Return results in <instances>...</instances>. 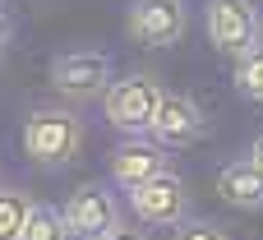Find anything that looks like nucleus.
Returning <instances> with one entry per match:
<instances>
[{"instance_id": "1", "label": "nucleus", "mask_w": 263, "mask_h": 240, "mask_svg": "<svg viewBox=\"0 0 263 240\" xmlns=\"http://www.w3.org/2000/svg\"><path fill=\"white\" fill-rule=\"evenodd\" d=\"M18 143H23V157L32 167L60 171L83 153V120L74 111H65V106H42V111H32L23 120Z\"/></svg>"}, {"instance_id": "2", "label": "nucleus", "mask_w": 263, "mask_h": 240, "mask_svg": "<svg viewBox=\"0 0 263 240\" xmlns=\"http://www.w3.org/2000/svg\"><path fill=\"white\" fill-rule=\"evenodd\" d=\"M162 83H157V74H148V69H134V74H125V79H116L111 88H106V120L120 130V134H148L153 130V116L162 111Z\"/></svg>"}, {"instance_id": "3", "label": "nucleus", "mask_w": 263, "mask_h": 240, "mask_svg": "<svg viewBox=\"0 0 263 240\" xmlns=\"http://www.w3.org/2000/svg\"><path fill=\"white\" fill-rule=\"evenodd\" d=\"M203 23H208V42L231 60H245L250 51L263 46V19L254 0H208Z\"/></svg>"}, {"instance_id": "4", "label": "nucleus", "mask_w": 263, "mask_h": 240, "mask_svg": "<svg viewBox=\"0 0 263 240\" xmlns=\"http://www.w3.org/2000/svg\"><path fill=\"white\" fill-rule=\"evenodd\" d=\"M111 56L106 51H60L51 56V88L65 102H92L111 88Z\"/></svg>"}, {"instance_id": "5", "label": "nucleus", "mask_w": 263, "mask_h": 240, "mask_svg": "<svg viewBox=\"0 0 263 240\" xmlns=\"http://www.w3.org/2000/svg\"><path fill=\"white\" fill-rule=\"evenodd\" d=\"M185 23H190V9L185 0H134L129 14H125V32L134 46H176L185 37Z\"/></svg>"}, {"instance_id": "6", "label": "nucleus", "mask_w": 263, "mask_h": 240, "mask_svg": "<svg viewBox=\"0 0 263 240\" xmlns=\"http://www.w3.org/2000/svg\"><path fill=\"white\" fill-rule=\"evenodd\" d=\"M129 208L143 227H180L190 213V190L176 171H162V176L129 190Z\"/></svg>"}, {"instance_id": "7", "label": "nucleus", "mask_w": 263, "mask_h": 240, "mask_svg": "<svg viewBox=\"0 0 263 240\" xmlns=\"http://www.w3.org/2000/svg\"><path fill=\"white\" fill-rule=\"evenodd\" d=\"M65 222H69L74 240H106L120 227V204H116V194H111L102 180H88V185H79V190L69 194Z\"/></svg>"}, {"instance_id": "8", "label": "nucleus", "mask_w": 263, "mask_h": 240, "mask_svg": "<svg viewBox=\"0 0 263 240\" xmlns=\"http://www.w3.org/2000/svg\"><path fill=\"white\" fill-rule=\"evenodd\" d=\"M166 157H171L166 143H157L153 134H125V139L111 148V180H116L120 190H134V185H143V180L171 171Z\"/></svg>"}, {"instance_id": "9", "label": "nucleus", "mask_w": 263, "mask_h": 240, "mask_svg": "<svg viewBox=\"0 0 263 240\" xmlns=\"http://www.w3.org/2000/svg\"><path fill=\"white\" fill-rule=\"evenodd\" d=\"M203 130H208V116H203V106L190 97V93H166L162 97V111L153 116V139L157 143H166V148H190V143H199L203 139Z\"/></svg>"}, {"instance_id": "10", "label": "nucleus", "mask_w": 263, "mask_h": 240, "mask_svg": "<svg viewBox=\"0 0 263 240\" xmlns=\"http://www.w3.org/2000/svg\"><path fill=\"white\" fill-rule=\"evenodd\" d=\"M217 194L231 204V208H245V213H263V167L254 157H236L217 171Z\"/></svg>"}, {"instance_id": "11", "label": "nucleus", "mask_w": 263, "mask_h": 240, "mask_svg": "<svg viewBox=\"0 0 263 240\" xmlns=\"http://www.w3.org/2000/svg\"><path fill=\"white\" fill-rule=\"evenodd\" d=\"M69 222H65V208H51V204H32L28 208V222H23V236L18 240H69Z\"/></svg>"}, {"instance_id": "12", "label": "nucleus", "mask_w": 263, "mask_h": 240, "mask_svg": "<svg viewBox=\"0 0 263 240\" xmlns=\"http://www.w3.org/2000/svg\"><path fill=\"white\" fill-rule=\"evenodd\" d=\"M28 199L18 190H0V240H18L23 236V222H28Z\"/></svg>"}, {"instance_id": "13", "label": "nucleus", "mask_w": 263, "mask_h": 240, "mask_svg": "<svg viewBox=\"0 0 263 240\" xmlns=\"http://www.w3.org/2000/svg\"><path fill=\"white\" fill-rule=\"evenodd\" d=\"M236 88H240V97L263 102V46L250 51L245 60H236Z\"/></svg>"}, {"instance_id": "14", "label": "nucleus", "mask_w": 263, "mask_h": 240, "mask_svg": "<svg viewBox=\"0 0 263 240\" xmlns=\"http://www.w3.org/2000/svg\"><path fill=\"white\" fill-rule=\"evenodd\" d=\"M176 240H231L222 227H213V222H180L176 227Z\"/></svg>"}, {"instance_id": "15", "label": "nucleus", "mask_w": 263, "mask_h": 240, "mask_svg": "<svg viewBox=\"0 0 263 240\" xmlns=\"http://www.w3.org/2000/svg\"><path fill=\"white\" fill-rule=\"evenodd\" d=\"M14 42V19L5 14V5H0V56H5V46Z\"/></svg>"}, {"instance_id": "16", "label": "nucleus", "mask_w": 263, "mask_h": 240, "mask_svg": "<svg viewBox=\"0 0 263 240\" xmlns=\"http://www.w3.org/2000/svg\"><path fill=\"white\" fill-rule=\"evenodd\" d=\"M106 240H148V231H139V227H125V222H120Z\"/></svg>"}, {"instance_id": "17", "label": "nucleus", "mask_w": 263, "mask_h": 240, "mask_svg": "<svg viewBox=\"0 0 263 240\" xmlns=\"http://www.w3.org/2000/svg\"><path fill=\"white\" fill-rule=\"evenodd\" d=\"M250 157H254V162L263 167V130H259V139H254V153H250Z\"/></svg>"}, {"instance_id": "18", "label": "nucleus", "mask_w": 263, "mask_h": 240, "mask_svg": "<svg viewBox=\"0 0 263 240\" xmlns=\"http://www.w3.org/2000/svg\"><path fill=\"white\" fill-rule=\"evenodd\" d=\"M0 5H5V0H0Z\"/></svg>"}, {"instance_id": "19", "label": "nucleus", "mask_w": 263, "mask_h": 240, "mask_svg": "<svg viewBox=\"0 0 263 240\" xmlns=\"http://www.w3.org/2000/svg\"><path fill=\"white\" fill-rule=\"evenodd\" d=\"M259 5H263V0H259Z\"/></svg>"}]
</instances>
